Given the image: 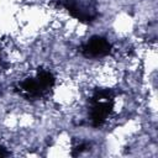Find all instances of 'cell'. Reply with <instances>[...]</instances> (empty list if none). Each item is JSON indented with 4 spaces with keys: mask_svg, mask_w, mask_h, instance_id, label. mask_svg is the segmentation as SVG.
<instances>
[{
    "mask_svg": "<svg viewBox=\"0 0 158 158\" xmlns=\"http://www.w3.org/2000/svg\"><path fill=\"white\" fill-rule=\"evenodd\" d=\"M56 85V75L52 70L41 68L35 75L21 80L17 85L19 93L27 100H40L47 96Z\"/></svg>",
    "mask_w": 158,
    "mask_h": 158,
    "instance_id": "1",
    "label": "cell"
},
{
    "mask_svg": "<svg viewBox=\"0 0 158 158\" xmlns=\"http://www.w3.org/2000/svg\"><path fill=\"white\" fill-rule=\"evenodd\" d=\"M114 93L109 88L95 89L89 98V120L94 127L106 123L114 111Z\"/></svg>",
    "mask_w": 158,
    "mask_h": 158,
    "instance_id": "2",
    "label": "cell"
},
{
    "mask_svg": "<svg viewBox=\"0 0 158 158\" xmlns=\"http://www.w3.org/2000/svg\"><path fill=\"white\" fill-rule=\"evenodd\" d=\"M7 154H9V153H7V152L5 151V148L0 144V157H1V156H7Z\"/></svg>",
    "mask_w": 158,
    "mask_h": 158,
    "instance_id": "4",
    "label": "cell"
},
{
    "mask_svg": "<svg viewBox=\"0 0 158 158\" xmlns=\"http://www.w3.org/2000/svg\"><path fill=\"white\" fill-rule=\"evenodd\" d=\"M80 53L86 59H104L112 53V44L106 37L95 35L81 44Z\"/></svg>",
    "mask_w": 158,
    "mask_h": 158,
    "instance_id": "3",
    "label": "cell"
}]
</instances>
